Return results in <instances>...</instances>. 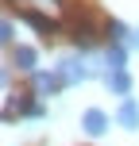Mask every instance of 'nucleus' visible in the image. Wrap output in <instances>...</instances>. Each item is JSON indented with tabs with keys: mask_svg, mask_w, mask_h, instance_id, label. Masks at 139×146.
<instances>
[{
	"mask_svg": "<svg viewBox=\"0 0 139 146\" xmlns=\"http://www.w3.org/2000/svg\"><path fill=\"white\" fill-rule=\"evenodd\" d=\"M31 88H35V96H58L62 88H66V81L58 77L54 69H39V73H31Z\"/></svg>",
	"mask_w": 139,
	"mask_h": 146,
	"instance_id": "2",
	"label": "nucleus"
},
{
	"mask_svg": "<svg viewBox=\"0 0 139 146\" xmlns=\"http://www.w3.org/2000/svg\"><path fill=\"white\" fill-rule=\"evenodd\" d=\"M12 62L23 73H39V50L35 46H12Z\"/></svg>",
	"mask_w": 139,
	"mask_h": 146,
	"instance_id": "6",
	"label": "nucleus"
},
{
	"mask_svg": "<svg viewBox=\"0 0 139 146\" xmlns=\"http://www.w3.org/2000/svg\"><path fill=\"white\" fill-rule=\"evenodd\" d=\"M19 4H23V15L43 12L46 19H58V12H62V0H19Z\"/></svg>",
	"mask_w": 139,
	"mask_h": 146,
	"instance_id": "7",
	"label": "nucleus"
},
{
	"mask_svg": "<svg viewBox=\"0 0 139 146\" xmlns=\"http://www.w3.org/2000/svg\"><path fill=\"white\" fill-rule=\"evenodd\" d=\"M116 123L124 131H139V100L135 96H128V100L116 104Z\"/></svg>",
	"mask_w": 139,
	"mask_h": 146,
	"instance_id": "5",
	"label": "nucleus"
},
{
	"mask_svg": "<svg viewBox=\"0 0 139 146\" xmlns=\"http://www.w3.org/2000/svg\"><path fill=\"white\" fill-rule=\"evenodd\" d=\"M12 35H15V27L8 19H0V46H12Z\"/></svg>",
	"mask_w": 139,
	"mask_h": 146,
	"instance_id": "10",
	"label": "nucleus"
},
{
	"mask_svg": "<svg viewBox=\"0 0 139 146\" xmlns=\"http://www.w3.org/2000/svg\"><path fill=\"white\" fill-rule=\"evenodd\" d=\"M101 81H104V88H108V92L120 96V100H128V96H132V73H128V69H124V73H104Z\"/></svg>",
	"mask_w": 139,
	"mask_h": 146,
	"instance_id": "8",
	"label": "nucleus"
},
{
	"mask_svg": "<svg viewBox=\"0 0 139 146\" xmlns=\"http://www.w3.org/2000/svg\"><path fill=\"white\" fill-rule=\"evenodd\" d=\"M108 123H112V119H108V111H101V108H85V111H81V131H85V135H93V139L108 131Z\"/></svg>",
	"mask_w": 139,
	"mask_h": 146,
	"instance_id": "3",
	"label": "nucleus"
},
{
	"mask_svg": "<svg viewBox=\"0 0 139 146\" xmlns=\"http://www.w3.org/2000/svg\"><path fill=\"white\" fill-rule=\"evenodd\" d=\"M101 62H104V73H124V69H128V46L108 42L104 54H101Z\"/></svg>",
	"mask_w": 139,
	"mask_h": 146,
	"instance_id": "4",
	"label": "nucleus"
},
{
	"mask_svg": "<svg viewBox=\"0 0 139 146\" xmlns=\"http://www.w3.org/2000/svg\"><path fill=\"white\" fill-rule=\"evenodd\" d=\"M66 85H81V81H93V77H104V62L97 58V54H66V58H58V66H54Z\"/></svg>",
	"mask_w": 139,
	"mask_h": 146,
	"instance_id": "1",
	"label": "nucleus"
},
{
	"mask_svg": "<svg viewBox=\"0 0 139 146\" xmlns=\"http://www.w3.org/2000/svg\"><path fill=\"white\" fill-rule=\"evenodd\" d=\"M108 42H120V46H128V35H132V27H128L124 19H108Z\"/></svg>",
	"mask_w": 139,
	"mask_h": 146,
	"instance_id": "9",
	"label": "nucleus"
},
{
	"mask_svg": "<svg viewBox=\"0 0 139 146\" xmlns=\"http://www.w3.org/2000/svg\"><path fill=\"white\" fill-rule=\"evenodd\" d=\"M128 50H139V27H132V35H128Z\"/></svg>",
	"mask_w": 139,
	"mask_h": 146,
	"instance_id": "11",
	"label": "nucleus"
},
{
	"mask_svg": "<svg viewBox=\"0 0 139 146\" xmlns=\"http://www.w3.org/2000/svg\"><path fill=\"white\" fill-rule=\"evenodd\" d=\"M4 85H8V73H4V69H0V88H4Z\"/></svg>",
	"mask_w": 139,
	"mask_h": 146,
	"instance_id": "12",
	"label": "nucleus"
}]
</instances>
